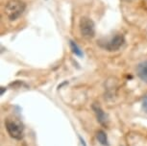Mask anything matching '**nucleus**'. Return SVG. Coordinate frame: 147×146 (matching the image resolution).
<instances>
[{
  "instance_id": "5",
  "label": "nucleus",
  "mask_w": 147,
  "mask_h": 146,
  "mask_svg": "<svg viewBox=\"0 0 147 146\" xmlns=\"http://www.w3.org/2000/svg\"><path fill=\"white\" fill-rule=\"evenodd\" d=\"M92 111L95 114L96 119L101 125L103 126H108V123H109V118H108V115L105 114V112L103 111V109L101 108V106L97 103H93L92 106Z\"/></svg>"
},
{
  "instance_id": "7",
  "label": "nucleus",
  "mask_w": 147,
  "mask_h": 146,
  "mask_svg": "<svg viewBox=\"0 0 147 146\" xmlns=\"http://www.w3.org/2000/svg\"><path fill=\"white\" fill-rule=\"evenodd\" d=\"M96 137H97V140L98 142L100 143L101 145L103 146H109V140H108V137L106 133L102 130H99L98 132L96 133Z\"/></svg>"
},
{
  "instance_id": "2",
  "label": "nucleus",
  "mask_w": 147,
  "mask_h": 146,
  "mask_svg": "<svg viewBox=\"0 0 147 146\" xmlns=\"http://www.w3.org/2000/svg\"><path fill=\"white\" fill-rule=\"evenodd\" d=\"M5 127L11 137L13 139H21L23 137V128L21 125L18 122L11 119H8L5 121Z\"/></svg>"
},
{
  "instance_id": "10",
  "label": "nucleus",
  "mask_w": 147,
  "mask_h": 146,
  "mask_svg": "<svg viewBox=\"0 0 147 146\" xmlns=\"http://www.w3.org/2000/svg\"><path fill=\"white\" fill-rule=\"evenodd\" d=\"M5 89H5V87H1V95H3V94H4V92H5Z\"/></svg>"
},
{
  "instance_id": "6",
  "label": "nucleus",
  "mask_w": 147,
  "mask_h": 146,
  "mask_svg": "<svg viewBox=\"0 0 147 146\" xmlns=\"http://www.w3.org/2000/svg\"><path fill=\"white\" fill-rule=\"evenodd\" d=\"M138 76L142 80L143 82L147 83V61L140 63L137 67Z\"/></svg>"
},
{
  "instance_id": "8",
  "label": "nucleus",
  "mask_w": 147,
  "mask_h": 146,
  "mask_svg": "<svg viewBox=\"0 0 147 146\" xmlns=\"http://www.w3.org/2000/svg\"><path fill=\"white\" fill-rule=\"evenodd\" d=\"M69 44H70V48H71L72 52H73L76 56H78V57H82L83 56V52L81 51V49L79 48V46L77 45L74 41L70 40V41H69Z\"/></svg>"
},
{
  "instance_id": "1",
  "label": "nucleus",
  "mask_w": 147,
  "mask_h": 146,
  "mask_svg": "<svg viewBox=\"0 0 147 146\" xmlns=\"http://www.w3.org/2000/svg\"><path fill=\"white\" fill-rule=\"evenodd\" d=\"M25 10V4L20 0H11L6 4L5 13L10 20H16Z\"/></svg>"
},
{
  "instance_id": "3",
  "label": "nucleus",
  "mask_w": 147,
  "mask_h": 146,
  "mask_svg": "<svg viewBox=\"0 0 147 146\" xmlns=\"http://www.w3.org/2000/svg\"><path fill=\"white\" fill-rule=\"evenodd\" d=\"M124 41V37L122 35H116L113 38H112L109 40H105L104 42H99L101 47L105 48L108 51H116L123 45Z\"/></svg>"
},
{
  "instance_id": "4",
  "label": "nucleus",
  "mask_w": 147,
  "mask_h": 146,
  "mask_svg": "<svg viewBox=\"0 0 147 146\" xmlns=\"http://www.w3.org/2000/svg\"><path fill=\"white\" fill-rule=\"evenodd\" d=\"M80 31L85 38H93L94 34H95L93 21L88 17H82L81 20H80Z\"/></svg>"
},
{
  "instance_id": "9",
  "label": "nucleus",
  "mask_w": 147,
  "mask_h": 146,
  "mask_svg": "<svg viewBox=\"0 0 147 146\" xmlns=\"http://www.w3.org/2000/svg\"><path fill=\"white\" fill-rule=\"evenodd\" d=\"M142 110L147 114V95H145L142 99Z\"/></svg>"
}]
</instances>
